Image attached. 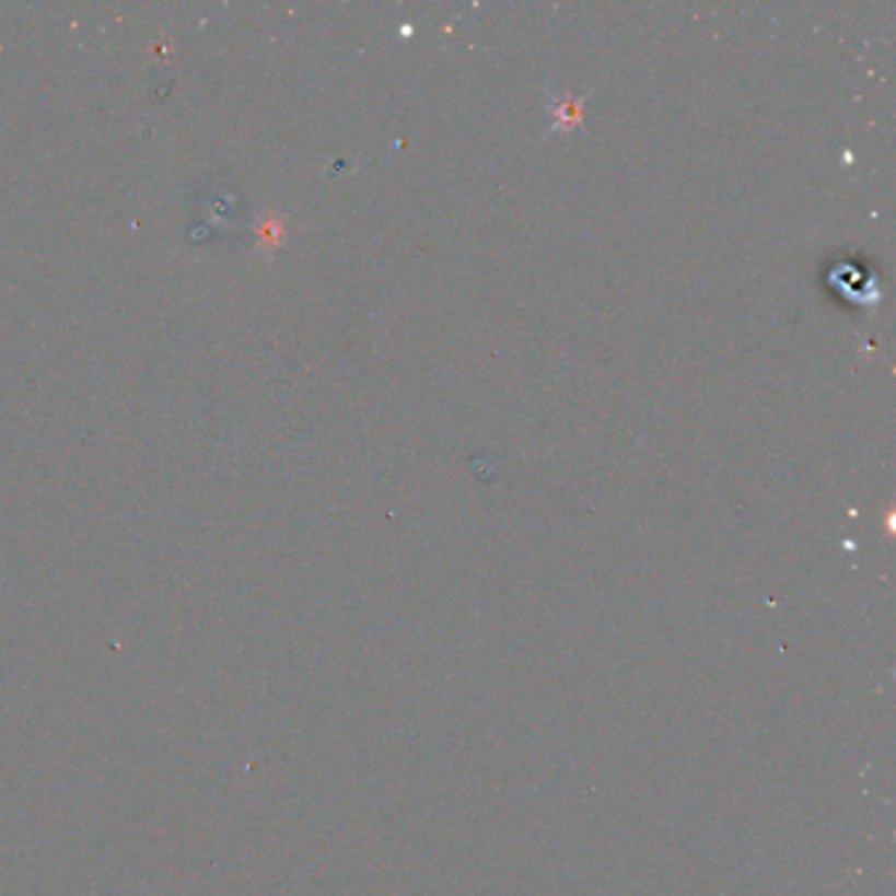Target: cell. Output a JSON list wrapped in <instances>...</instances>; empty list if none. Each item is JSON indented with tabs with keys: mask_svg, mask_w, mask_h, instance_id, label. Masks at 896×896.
Segmentation results:
<instances>
[{
	"mask_svg": "<svg viewBox=\"0 0 896 896\" xmlns=\"http://www.w3.org/2000/svg\"><path fill=\"white\" fill-rule=\"evenodd\" d=\"M555 106V129H568V124H579L581 116H584V97H575V101H552Z\"/></svg>",
	"mask_w": 896,
	"mask_h": 896,
	"instance_id": "1",
	"label": "cell"
}]
</instances>
